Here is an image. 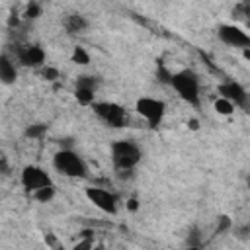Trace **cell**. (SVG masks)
<instances>
[{
	"instance_id": "1",
	"label": "cell",
	"mask_w": 250,
	"mask_h": 250,
	"mask_svg": "<svg viewBox=\"0 0 250 250\" xmlns=\"http://www.w3.org/2000/svg\"><path fill=\"white\" fill-rule=\"evenodd\" d=\"M168 84H172V88L180 94L182 100L191 105H199V80L193 70L184 68L180 72H172Z\"/></svg>"
},
{
	"instance_id": "2",
	"label": "cell",
	"mask_w": 250,
	"mask_h": 250,
	"mask_svg": "<svg viewBox=\"0 0 250 250\" xmlns=\"http://www.w3.org/2000/svg\"><path fill=\"white\" fill-rule=\"evenodd\" d=\"M111 160L117 170H133L141 160V148L131 141H115L111 145Z\"/></svg>"
},
{
	"instance_id": "3",
	"label": "cell",
	"mask_w": 250,
	"mask_h": 250,
	"mask_svg": "<svg viewBox=\"0 0 250 250\" xmlns=\"http://www.w3.org/2000/svg\"><path fill=\"white\" fill-rule=\"evenodd\" d=\"M53 166L70 178H84L86 176V164L84 160L70 148H62L53 156Z\"/></svg>"
},
{
	"instance_id": "4",
	"label": "cell",
	"mask_w": 250,
	"mask_h": 250,
	"mask_svg": "<svg viewBox=\"0 0 250 250\" xmlns=\"http://www.w3.org/2000/svg\"><path fill=\"white\" fill-rule=\"evenodd\" d=\"M94 111L100 119H104L109 127H125L127 125V113L125 109L119 105V104H113V102H94Z\"/></svg>"
},
{
	"instance_id": "5",
	"label": "cell",
	"mask_w": 250,
	"mask_h": 250,
	"mask_svg": "<svg viewBox=\"0 0 250 250\" xmlns=\"http://www.w3.org/2000/svg\"><path fill=\"white\" fill-rule=\"evenodd\" d=\"M135 109L139 115H143L148 121L150 127H158L162 117H164L166 105L162 100H156V98H141V100H137Z\"/></svg>"
},
{
	"instance_id": "6",
	"label": "cell",
	"mask_w": 250,
	"mask_h": 250,
	"mask_svg": "<svg viewBox=\"0 0 250 250\" xmlns=\"http://www.w3.org/2000/svg\"><path fill=\"white\" fill-rule=\"evenodd\" d=\"M86 197L104 213L115 215L117 213V195L104 188H86Z\"/></svg>"
},
{
	"instance_id": "7",
	"label": "cell",
	"mask_w": 250,
	"mask_h": 250,
	"mask_svg": "<svg viewBox=\"0 0 250 250\" xmlns=\"http://www.w3.org/2000/svg\"><path fill=\"white\" fill-rule=\"evenodd\" d=\"M21 184H23V188L27 191H35V189H39L43 186H51L53 182H51V176L43 168L31 164V166H25L23 168V172H21Z\"/></svg>"
},
{
	"instance_id": "8",
	"label": "cell",
	"mask_w": 250,
	"mask_h": 250,
	"mask_svg": "<svg viewBox=\"0 0 250 250\" xmlns=\"http://www.w3.org/2000/svg\"><path fill=\"white\" fill-rule=\"evenodd\" d=\"M16 57L21 64L31 66V68H39L45 62V51L39 45H23V47H16Z\"/></svg>"
},
{
	"instance_id": "9",
	"label": "cell",
	"mask_w": 250,
	"mask_h": 250,
	"mask_svg": "<svg viewBox=\"0 0 250 250\" xmlns=\"http://www.w3.org/2000/svg\"><path fill=\"white\" fill-rule=\"evenodd\" d=\"M219 37H221V41H225L227 45H232V47H248L250 45L248 33L236 25H221Z\"/></svg>"
},
{
	"instance_id": "10",
	"label": "cell",
	"mask_w": 250,
	"mask_h": 250,
	"mask_svg": "<svg viewBox=\"0 0 250 250\" xmlns=\"http://www.w3.org/2000/svg\"><path fill=\"white\" fill-rule=\"evenodd\" d=\"M219 94L221 98H227L229 102H232L234 105H246V90L238 84V82H225L219 84Z\"/></svg>"
},
{
	"instance_id": "11",
	"label": "cell",
	"mask_w": 250,
	"mask_h": 250,
	"mask_svg": "<svg viewBox=\"0 0 250 250\" xmlns=\"http://www.w3.org/2000/svg\"><path fill=\"white\" fill-rule=\"evenodd\" d=\"M16 78H18V70H16L14 62L6 55H0V82L12 84V82H16Z\"/></svg>"
},
{
	"instance_id": "12",
	"label": "cell",
	"mask_w": 250,
	"mask_h": 250,
	"mask_svg": "<svg viewBox=\"0 0 250 250\" xmlns=\"http://www.w3.org/2000/svg\"><path fill=\"white\" fill-rule=\"evenodd\" d=\"M88 27V21H86V18L84 16H80V14H70V16H66V20H64V29L68 31V33H82L84 29Z\"/></svg>"
},
{
	"instance_id": "13",
	"label": "cell",
	"mask_w": 250,
	"mask_h": 250,
	"mask_svg": "<svg viewBox=\"0 0 250 250\" xmlns=\"http://www.w3.org/2000/svg\"><path fill=\"white\" fill-rule=\"evenodd\" d=\"M31 193H33V197H35L37 201L47 203V201H51V199L55 197V188H53V184H51V186H43V188H39V189H35V191H31Z\"/></svg>"
},
{
	"instance_id": "14",
	"label": "cell",
	"mask_w": 250,
	"mask_h": 250,
	"mask_svg": "<svg viewBox=\"0 0 250 250\" xmlns=\"http://www.w3.org/2000/svg\"><path fill=\"white\" fill-rule=\"evenodd\" d=\"M74 98H76L78 104H82V105H92V104H94V90H88V88H76Z\"/></svg>"
},
{
	"instance_id": "15",
	"label": "cell",
	"mask_w": 250,
	"mask_h": 250,
	"mask_svg": "<svg viewBox=\"0 0 250 250\" xmlns=\"http://www.w3.org/2000/svg\"><path fill=\"white\" fill-rule=\"evenodd\" d=\"M215 111L221 113V115H230V113L234 111V104L229 102L227 98H219V100L215 102Z\"/></svg>"
},
{
	"instance_id": "16",
	"label": "cell",
	"mask_w": 250,
	"mask_h": 250,
	"mask_svg": "<svg viewBox=\"0 0 250 250\" xmlns=\"http://www.w3.org/2000/svg\"><path fill=\"white\" fill-rule=\"evenodd\" d=\"M72 62L82 64V66L90 64V55L86 53V49H84V47H74V51H72Z\"/></svg>"
},
{
	"instance_id": "17",
	"label": "cell",
	"mask_w": 250,
	"mask_h": 250,
	"mask_svg": "<svg viewBox=\"0 0 250 250\" xmlns=\"http://www.w3.org/2000/svg\"><path fill=\"white\" fill-rule=\"evenodd\" d=\"M96 86H98V78H96V76L82 74V76H78V80H76V88H88V90H96Z\"/></svg>"
},
{
	"instance_id": "18",
	"label": "cell",
	"mask_w": 250,
	"mask_h": 250,
	"mask_svg": "<svg viewBox=\"0 0 250 250\" xmlns=\"http://www.w3.org/2000/svg\"><path fill=\"white\" fill-rule=\"evenodd\" d=\"M47 133V125H31V127H27L25 129V137H29V139H39V137H43Z\"/></svg>"
},
{
	"instance_id": "19",
	"label": "cell",
	"mask_w": 250,
	"mask_h": 250,
	"mask_svg": "<svg viewBox=\"0 0 250 250\" xmlns=\"http://www.w3.org/2000/svg\"><path fill=\"white\" fill-rule=\"evenodd\" d=\"M23 16H25L27 20H35V18H39V16H41V6H39L37 2H29L27 8H25V12H23Z\"/></svg>"
},
{
	"instance_id": "20",
	"label": "cell",
	"mask_w": 250,
	"mask_h": 250,
	"mask_svg": "<svg viewBox=\"0 0 250 250\" xmlns=\"http://www.w3.org/2000/svg\"><path fill=\"white\" fill-rule=\"evenodd\" d=\"M41 76H43L45 80L53 82V80L59 78V70H57L55 66H41Z\"/></svg>"
},
{
	"instance_id": "21",
	"label": "cell",
	"mask_w": 250,
	"mask_h": 250,
	"mask_svg": "<svg viewBox=\"0 0 250 250\" xmlns=\"http://www.w3.org/2000/svg\"><path fill=\"white\" fill-rule=\"evenodd\" d=\"M248 2H242V4H238L234 10H232V18L234 20H242V18H246L248 16Z\"/></svg>"
},
{
	"instance_id": "22",
	"label": "cell",
	"mask_w": 250,
	"mask_h": 250,
	"mask_svg": "<svg viewBox=\"0 0 250 250\" xmlns=\"http://www.w3.org/2000/svg\"><path fill=\"white\" fill-rule=\"evenodd\" d=\"M230 217L229 215H221L219 217V223H217V232H225V230H229L230 229Z\"/></svg>"
},
{
	"instance_id": "23",
	"label": "cell",
	"mask_w": 250,
	"mask_h": 250,
	"mask_svg": "<svg viewBox=\"0 0 250 250\" xmlns=\"http://www.w3.org/2000/svg\"><path fill=\"white\" fill-rule=\"evenodd\" d=\"M156 76H158V80H160V82H166V84H168V82H170L172 72H168V70H166V68L160 64V66H158V74H156Z\"/></svg>"
},
{
	"instance_id": "24",
	"label": "cell",
	"mask_w": 250,
	"mask_h": 250,
	"mask_svg": "<svg viewBox=\"0 0 250 250\" xmlns=\"http://www.w3.org/2000/svg\"><path fill=\"white\" fill-rule=\"evenodd\" d=\"M8 170H10V166H8V156H6L4 150H0V172H2V174H8Z\"/></svg>"
},
{
	"instance_id": "25",
	"label": "cell",
	"mask_w": 250,
	"mask_h": 250,
	"mask_svg": "<svg viewBox=\"0 0 250 250\" xmlns=\"http://www.w3.org/2000/svg\"><path fill=\"white\" fill-rule=\"evenodd\" d=\"M197 238H199V232H197V229H193V232H191L189 238H188V244H189V246H195V248L201 246V242H199Z\"/></svg>"
},
{
	"instance_id": "26",
	"label": "cell",
	"mask_w": 250,
	"mask_h": 250,
	"mask_svg": "<svg viewBox=\"0 0 250 250\" xmlns=\"http://www.w3.org/2000/svg\"><path fill=\"white\" fill-rule=\"evenodd\" d=\"M18 25H20V18H18L16 12H12V14L8 16V27L14 29V27H18Z\"/></svg>"
},
{
	"instance_id": "27",
	"label": "cell",
	"mask_w": 250,
	"mask_h": 250,
	"mask_svg": "<svg viewBox=\"0 0 250 250\" xmlns=\"http://www.w3.org/2000/svg\"><path fill=\"white\" fill-rule=\"evenodd\" d=\"M92 246H94V240L92 238H84L82 242H78L74 246V250H84V248H92Z\"/></svg>"
},
{
	"instance_id": "28",
	"label": "cell",
	"mask_w": 250,
	"mask_h": 250,
	"mask_svg": "<svg viewBox=\"0 0 250 250\" xmlns=\"http://www.w3.org/2000/svg\"><path fill=\"white\" fill-rule=\"evenodd\" d=\"M125 207H127L131 213H135V211L139 209V201H137L135 197H129V199H127V203H125Z\"/></svg>"
},
{
	"instance_id": "29",
	"label": "cell",
	"mask_w": 250,
	"mask_h": 250,
	"mask_svg": "<svg viewBox=\"0 0 250 250\" xmlns=\"http://www.w3.org/2000/svg\"><path fill=\"white\" fill-rule=\"evenodd\" d=\"M188 127H189L191 131H197V129H199V121H197V119H189V121H188Z\"/></svg>"
},
{
	"instance_id": "30",
	"label": "cell",
	"mask_w": 250,
	"mask_h": 250,
	"mask_svg": "<svg viewBox=\"0 0 250 250\" xmlns=\"http://www.w3.org/2000/svg\"><path fill=\"white\" fill-rule=\"evenodd\" d=\"M244 59H250V49L248 47H244Z\"/></svg>"
}]
</instances>
